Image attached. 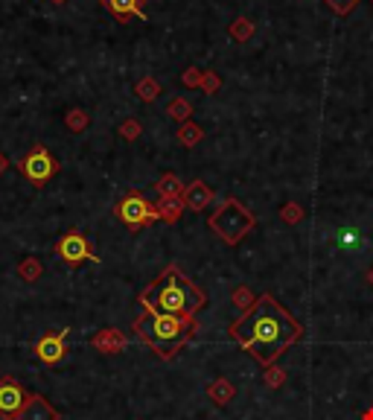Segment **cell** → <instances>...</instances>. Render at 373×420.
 Instances as JSON below:
<instances>
[{
  "label": "cell",
  "mask_w": 373,
  "mask_h": 420,
  "mask_svg": "<svg viewBox=\"0 0 373 420\" xmlns=\"http://www.w3.org/2000/svg\"><path fill=\"white\" fill-rule=\"evenodd\" d=\"M67 333H71V327H64L62 333H47V335H41L38 344H35V356L44 362V365H59V362L64 359L67 353Z\"/></svg>",
  "instance_id": "ba28073f"
},
{
  "label": "cell",
  "mask_w": 373,
  "mask_h": 420,
  "mask_svg": "<svg viewBox=\"0 0 373 420\" xmlns=\"http://www.w3.org/2000/svg\"><path fill=\"white\" fill-rule=\"evenodd\" d=\"M131 330L146 347L155 350V356L172 362L181 347L199 335V321L196 315H161L155 310H143V315L134 318Z\"/></svg>",
  "instance_id": "3957f363"
},
{
  "label": "cell",
  "mask_w": 373,
  "mask_h": 420,
  "mask_svg": "<svg viewBox=\"0 0 373 420\" xmlns=\"http://www.w3.org/2000/svg\"><path fill=\"white\" fill-rule=\"evenodd\" d=\"M41 274H44V265H41L38 257H24L18 263V277L24 280V283H35Z\"/></svg>",
  "instance_id": "2e32d148"
},
{
  "label": "cell",
  "mask_w": 373,
  "mask_h": 420,
  "mask_svg": "<svg viewBox=\"0 0 373 420\" xmlns=\"http://www.w3.org/2000/svg\"><path fill=\"white\" fill-rule=\"evenodd\" d=\"M140 132H143V125L137 123V120H126V123L120 125V137L122 140H137V137H140Z\"/></svg>",
  "instance_id": "d4e9b609"
},
{
  "label": "cell",
  "mask_w": 373,
  "mask_h": 420,
  "mask_svg": "<svg viewBox=\"0 0 373 420\" xmlns=\"http://www.w3.org/2000/svg\"><path fill=\"white\" fill-rule=\"evenodd\" d=\"M64 125H67V129H71L73 134L85 132L88 125H91V117H88V111H85V108H71V111H67V117H64Z\"/></svg>",
  "instance_id": "ac0fdd59"
},
{
  "label": "cell",
  "mask_w": 373,
  "mask_h": 420,
  "mask_svg": "<svg viewBox=\"0 0 373 420\" xmlns=\"http://www.w3.org/2000/svg\"><path fill=\"white\" fill-rule=\"evenodd\" d=\"M181 199H184L187 210H199V213H201V210L210 207V202L216 199V193H213V187H207L201 178H196V181H190V184L184 187Z\"/></svg>",
  "instance_id": "8fae6325"
},
{
  "label": "cell",
  "mask_w": 373,
  "mask_h": 420,
  "mask_svg": "<svg viewBox=\"0 0 373 420\" xmlns=\"http://www.w3.org/2000/svg\"><path fill=\"white\" fill-rule=\"evenodd\" d=\"M178 140H181L184 146H196L199 140H201V129H199L196 123L187 120V123H181V129H178Z\"/></svg>",
  "instance_id": "d6986e66"
},
{
  "label": "cell",
  "mask_w": 373,
  "mask_h": 420,
  "mask_svg": "<svg viewBox=\"0 0 373 420\" xmlns=\"http://www.w3.org/2000/svg\"><path fill=\"white\" fill-rule=\"evenodd\" d=\"M262 383H266L269 388H280V385L286 383V371L278 368V365H269L266 374H262Z\"/></svg>",
  "instance_id": "603a6c76"
},
{
  "label": "cell",
  "mask_w": 373,
  "mask_h": 420,
  "mask_svg": "<svg viewBox=\"0 0 373 420\" xmlns=\"http://www.w3.org/2000/svg\"><path fill=\"white\" fill-rule=\"evenodd\" d=\"M15 420H59V412L53 409L41 394H30Z\"/></svg>",
  "instance_id": "7c38bea8"
},
{
  "label": "cell",
  "mask_w": 373,
  "mask_h": 420,
  "mask_svg": "<svg viewBox=\"0 0 373 420\" xmlns=\"http://www.w3.org/2000/svg\"><path fill=\"white\" fill-rule=\"evenodd\" d=\"M117 216H120L122 222H126V225H129L131 231L146 228V225H152V222H158V219H161L158 207H155V204H149L140 193H129L126 199H122V202L117 204Z\"/></svg>",
  "instance_id": "5b68a950"
},
{
  "label": "cell",
  "mask_w": 373,
  "mask_h": 420,
  "mask_svg": "<svg viewBox=\"0 0 373 420\" xmlns=\"http://www.w3.org/2000/svg\"><path fill=\"white\" fill-rule=\"evenodd\" d=\"M137 304L143 310H155L161 315H196L207 306V295L178 265H167L137 295Z\"/></svg>",
  "instance_id": "7a4b0ae2"
},
{
  "label": "cell",
  "mask_w": 373,
  "mask_h": 420,
  "mask_svg": "<svg viewBox=\"0 0 373 420\" xmlns=\"http://www.w3.org/2000/svg\"><path fill=\"white\" fill-rule=\"evenodd\" d=\"M362 420H373V409H367V412H362Z\"/></svg>",
  "instance_id": "f546056e"
},
{
  "label": "cell",
  "mask_w": 373,
  "mask_h": 420,
  "mask_svg": "<svg viewBox=\"0 0 373 420\" xmlns=\"http://www.w3.org/2000/svg\"><path fill=\"white\" fill-rule=\"evenodd\" d=\"M204 88H207V91L219 88V79H216V76H207V79H204Z\"/></svg>",
  "instance_id": "83f0119b"
},
{
  "label": "cell",
  "mask_w": 373,
  "mask_h": 420,
  "mask_svg": "<svg viewBox=\"0 0 373 420\" xmlns=\"http://www.w3.org/2000/svg\"><path fill=\"white\" fill-rule=\"evenodd\" d=\"M207 397H210L216 405H228L233 397H237V388H233L230 380H225V376H219V380H213L210 385H207Z\"/></svg>",
  "instance_id": "5bb4252c"
},
{
  "label": "cell",
  "mask_w": 373,
  "mask_h": 420,
  "mask_svg": "<svg viewBox=\"0 0 373 420\" xmlns=\"http://www.w3.org/2000/svg\"><path fill=\"white\" fill-rule=\"evenodd\" d=\"M230 301L233 304H237L239 306V310L245 313V310H251V306H254V292L251 289H248V286H239V289H233V295H230Z\"/></svg>",
  "instance_id": "44dd1931"
},
{
  "label": "cell",
  "mask_w": 373,
  "mask_h": 420,
  "mask_svg": "<svg viewBox=\"0 0 373 420\" xmlns=\"http://www.w3.org/2000/svg\"><path fill=\"white\" fill-rule=\"evenodd\" d=\"M327 3L333 6V9L338 12V15H344V12H350V9L358 3V0H327Z\"/></svg>",
  "instance_id": "484cf974"
},
{
  "label": "cell",
  "mask_w": 373,
  "mask_h": 420,
  "mask_svg": "<svg viewBox=\"0 0 373 420\" xmlns=\"http://www.w3.org/2000/svg\"><path fill=\"white\" fill-rule=\"evenodd\" d=\"M155 190L161 193V199H172V195H181L184 193V184H181V178H178L175 173H167L163 178H158Z\"/></svg>",
  "instance_id": "e0dca14e"
},
{
  "label": "cell",
  "mask_w": 373,
  "mask_h": 420,
  "mask_svg": "<svg viewBox=\"0 0 373 420\" xmlns=\"http://www.w3.org/2000/svg\"><path fill=\"white\" fill-rule=\"evenodd\" d=\"M0 380H3V374H0Z\"/></svg>",
  "instance_id": "d6a6232c"
},
{
  "label": "cell",
  "mask_w": 373,
  "mask_h": 420,
  "mask_svg": "<svg viewBox=\"0 0 373 420\" xmlns=\"http://www.w3.org/2000/svg\"><path fill=\"white\" fill-rule=\"evenodd\" d=\"M239 26H237V30H230V35H237V38H248V33H251V24H248V21H237Z\"/></svg>",
  "instance_id": "4316f807"
},
{
  "label": "cell",
  "mask_w": 373,
  "mask_h": 420,
  "mask_svg": "<svg viewBox=\"0 0 373 420\" xmlns=\"http://www.w3.org/2000/svg\"><path fill=\"white\" fill-rule=\"evenodd\" d=\"M155 207H158L161 219H163V222H170V225H175V222L181 219V213L187 210V204H184L181 195H172V199H161Z\"/></svg>",
  "instance_id": "9a60e30c"
},
{
  "label": "cell",
  "mask_w": 373,
  "mask_h": 420,
  "mask_svg": "<svg viewBox=\"0 0 373 420\" xmlns=\"http://www.w3.org/2000/svg\"><path fill=\"white\" fill-rule=\"evenodd\" d=\"M18 170L26 175V181H33V184H47V181L56 175L59 164H56V158H53L44 146H33V149L21 158Z\"/></svg>",
  "instance_id": "8992f818"
},
{
  "label": "cell",
  "mask_w": 373,
  "mask_h": 420,
  "mask_svg": "<svg viewBox=\"0 0 373 420\" xmlns=\"http://www.w3.org/2000/svg\"><path fill=\"white\" fill-rule=\"evenodd\" d=\"M228 335L248 356H254L262 368H269L295 342L303 339V324L271 292H262V295H257L251 310H245L242 318H237L228 327Z\"/></svg>",
  "instance_id": "6da1fadb"
},
{
  "label": "cell",
  "mask_w": 373,
  "mask_h": 420,
  "mask_svg": "<svg viewBox=\"0 0 373 420\" xmlns=\"http://www.w3.org/2000/svg\"><path fill=\"white\" fill-rule=\"evenodd\" d=\"M134 91H137V96H140L143 103H152V100H155V96L161 94V85H158L155 79H143V82H137Z\"/></svg>",
  "instance_id": "ffe728a7"
},
{
  "label": "cell",
  "mask_w": 373,
  "mask_h": 420,
  "mask_svg": "<svg viewBox=\"0 0 373 420\" xmlns=\"http://www.w3.org/2000/svg\"><path fill=\"white\" fill-rule=\"evenodd\" d=\"M280 219L286 222V225H298V222L303 219V207L295 204V202H289V204L280 210Z\"/></svg>",
  "instance_id": "cb8c5ba5"
},
{
  "label": "cell",
  "mask_w": 373,
  "mask_h": 420,
  "mask_svg": "<svg viewBox=\"0 0 373 420\" xmlns=\"http://www.w3.org/2000/svg\"><path fill=\"white\" fill-rule=\"evenodd\" d=\"M56 254L67 265H79V263H85V260H96L91 243L85 240V234H79V231H67L62 236V240L56 243Z\"/></svg>",
  "instance_id": "52a82bcc"
},
{
  "label": "cell",
  "mask_w": 373,
  "mask_h": 420,
  "mask_svg": "<svg viewBox=\"0 0 373 420\" xmlns=\"http://www.w3.org/2000/svg\"><path fill=\"white\" fill-rule=\"evenodd\" d=\"M26 391L15 383V380H0V417H18V412L24 409L26 403Z\"/></svg>",
  "instance_id": "9c48e42d"
},
{
  "label": "cell",
  "mask_w": 373,
  "mask_h": 420,
  "mask_svg": "<svg viewBox=\"0 0 373 420\" xmlns=\"http://www.w3.org/2000/svg\"><path fill=\"white\" fill-rule=\"evenodd\" d=\"M192 114V105L187 100H172L170 103V117L178 120V123H187V117Z\"/></svg>",
  "instance_id": "7402d4cb"
},
{
  "label": "cell",
  "mask_w": 373,
  "mask_h": 420,
  "mask_svg": "<svg viewBox=\"0 0 373 420\" xmlns=\"http://www.w3.org/2000/svg\"><path fill=\"white\" fill-rule=\"evenodd\" d=\"M367 283L373 286V265H370V272H367Z\"/></svg>",
  "instance_id": "4dcf8cb0"
},
{
  "label": "cell",
  "mask_w": 373,
  "mask_h": 420,
  "mask_svg": "<svg viewBox=\"0 0 373 420\" xmlns=\"http://www.w3.org/2000/svg\"><path fill=\"white\" fill-rule=\"evenodd\" d=\"M93 350H100V353H122V350L129 347V335L117 330V327H102L100 333H93V339H91Z\"/></svg>",
  "instance_id": "30bf717a"
},
{
  "label": "cell",
  "mask_w": 373,
  "mask_h": 420,
  "mask_svg": "<svg viewBox=\"0 0 373 420\" xmlns=\"http://www.w3.org/2000/svg\"><path fill=\"white\" fill-rule=\"evenodd\" d=\"M6 170H9V158L3 155V152H0V175H3Z\"/></svg>",
  "instance_id": "f1b7e54d"
},
{
  "label": "cell",
  "mask_w": 373,
  "mask_h": 420,
  "mask_svg": "<svg viewBox=\"0 0 373 420\" xmlns=\"http://www.w3.org/2000/svg\"><path fill=\"white\" fill-rule=\"evenodd\" d=\"M53 3H67V0H53Z\"/></svg>",
  "instance_id": "1f68e13d"
},
{
  "label": "cell",
  "mask_w": 373,
  "mask_h": 420,
  "mask_svg": "<svg viewBox=\"0 0 373 420\" xmlns=\"http://www.w3.org/2000/svg\"><path fill=\"white\" fill-rule=\"evenodd\" d=\"M207 225H210V231L222 240L225 245H239L248 234H251V228L257 225V216L248 210L242 202L237 199H222V204H219L210 219H207Z\"/></svg>",
  "instance_id": "277c9868"
},
{
  "label": "cell",
  "mask_w": 373,
  "mask_h": 420,
  "mask_svg": "<svg viewBox=\"0 0 373 420\" xmlns=\"http://www.w3.org/2000/svg\"><path fill=\"white\" fill-rule=\"evenodd\" d=\"M140 3L143 0H102V6H108V12H111L117 21H129V18L146 21V12Z\"/></svg>",
  "instance_id": "4fadbf2b"
}]
</instances>
